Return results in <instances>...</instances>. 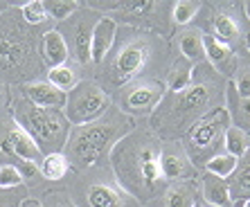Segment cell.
Segmentation results:
<instances>
[{
	"instance_id": "obj_6",
	"label": "cell",
	"mask_w": 250,
	"mask_h": 207,
	"mask_svg": "<svg viewBox=\"0 0 250 207\" xmlns=\"http://www.w3.org/2000/svg\"><path fill=\"white\" fill-rule=\"evenodd\" d=\"M12 117L16 120L18 126L34 140V144L43 155L63 153L70 135V122L65 120L61 110L39 108L21 95V97L14 99Z\"/></svg>"
},
{
	"instance_id": "obj_9",
	"label": "cell",
	"mask_w": 250,
	"mask_h": 207,
	"mask_svg": "<svg viewBox=\"0 0 250 207\" xmlns=\"http://www.w3.org/2000/svg\"><path fill=\"white\" fill-rule=\"evenodd\" d=\"M102 18V14L90 9V7H82L77 9L70 18H65L63 23H59V27H54L59 34L63 36L65 45H68L70 57H75V61L83 68L93 63L90 57V39H93V29L97 25V21Z\"/></svg>"
},
{
	"instance_id": "obj_2",
	"label": "cell",
	"mask_w": 250,
	"mask_h": 207,
	"mask_svg": "<svg viewBox=\"0 0 250 207\" xmlns=\"http://www.w3.org/2000/svg\"><path fill=\"white\" fill-rule=\"evenodd\" d=\"M163 140L153 131H131L113 146L108 160L115 183L135 201L151 203L167 191L163 173Z\"/></svg>"
},
{
	"instance_id": "obj_1",
	"label": "cell",
	"mask_w": 250,
	"mask_h": 207,
	"mask_svg": "<svg viewBox=\"0 0 250 207\" xmlns=\"http://www.w3.org/2000/svg\"><path fill=\"white\" fill-rule=\"evenodd\" d=\"M226 86V77L214 72L205 61L196 63L192 68L189 86L176 92H165V97L151 113L153 133L167 142L183 138L198 117H203L214 106H223Z\"/></svg>"
},
{
	"instance_id": "obj_24",
	"label": "cell",
	"mask_w": 250,
	"mask_h": 207,
	"mask_svg": "<svg viewBox=\"0 0 250 207\" xmlns=\"http://www.w3.org/2000/svg\"><path fill=\"white\" fill-rule=\"evenodd\" d=\"M196 203L198 194L192 183H174L165 191V207H194Z\"/></svg>"
},
{
	"instance_id": "obj_41",
	"label": "cell",
	"mask_w": 250,
	"mask_h": 207,
	"mask_svg": "<svg viewBox=\"0 0 250 207\" xmlns=\"http://www.w3.org/2000/svg\"><path fill=\"white\" fill-rule=\"evenodd\" d=\"M244 12L248 14V18H250V2H246V5H244Z\"/></svg>"
},
{
	"instance_id": "obj_21",
	"label": "cell",
	"mask_w": 250,
	"mask_h": 207,
	"mask_svg": "<svg viewBox=\"0 0 250 207\" xmlns=\"http://www.w3.org/2000/svg\"><path fill=\"white\" fill-rule=\"evenodd\" d=\"M226 102H228V113H230V122H232V126L237 128H250V97L241 99L237 97V92H234V86L232 81H228L226 86Z\"/></svg>"
},
{
	"instance_id": "obj_12",
	"label": "cell",
	"mask_w": 250,
	"mask_h": 207,
	"mask_svg": "<svg viewBox=\"0 0 250 207\" xmlns=\"http://www.w3.org/2000/svg\"><path fill=\"white\" fill-rule=\"evenodd\" d=\"M95 12H108L106 16H111L113 21L117 18H124L131 23V27L135 25H145V27H156L165 32V14H167V7L160 5V2H93L88 5Z\"/></svg>"
},
{
	"instance_id": "obj_42",
	"label": "cell",
	"mask_w": 250,
	"mask_h": 207,
	"mask_svg": "<svg viewBox=\"0 0 250 207\" xmlns=\"http://www.w3.org/2000/svg\"><path fill=\"white\" fill-rule=\"evenodd\" d=\"M5 9H7V5H5V2H0V14L5 12Z\"/></svg>"
},
{
	"instance_id": "obj_17",
	"label": "cell",
	"mask_w": 250,
	"mask_h": 207,
	"mask_svg": "<svg viewBox=\"0 0 250 207\" xmlns=\"http://www.w3.org/2000/svg\"><path fill=\"white\" fill-rule=\"evenodd\" d=\"M115 34H117V21H113L111 16H102L97 21L93 29V39H90V57H93V63L99 65L108 57L113 43H115Z\"/></svg>"
},
{
	"instance_id": "obj_26",
	"label": "cell",
	"mask_w": 250,
	"mask_h": 207,
	"mask_svg": "<svg viewBox=\"0 0 250 207\" xmlns=\"http://www.w3.org/2000/svg\"><path fill=\"white\" fill-rule=\"evenodd\" d=\"M45 77H47V81H50L54 88H59V90L65 92V95H68V92L72 90L79 81H82L79 79V72H77L72 65H68V63L57 65V68H50L45 72Z\"/></svg>"
},
{
	"instance_id": "obj_38",
	"label": "cell",
	"mask_w": 250,
	"mask_h": 207,
	"mask_svg": "<svg viewBox=\"0 0 250 207\" xmlns=\"http://www.w3.org/2000/svg\"><path fill=\"white\" fill-rule=\"evenodd\" d=\"M21 207H43V203L34 201V198H25V201H23V205H21Z\"/></svg>"
},
{
	"instance_id": "obj_25",
	"label": "cell",
	"mask_w": 250,
	"mask_h": 207,
	"mask_svg": "<svg viewBox=\"0 0 250 207\" xmlns=\"http://www.w3.org/2000/svg\"><path fill=\"white\" fill-rule=\"evenodd\" d=\"M39 169H41V176L45 180L57 183V180H63L65 173L70 171V162L63 153H50V155H43Z\"/></svg>"
},
{
	"instance_id": "obj_33",
	"label": "cell",
	"mask_w": 250,
	"mask_h": 207,
	"mask_svg": "<svg viewBox=\"0 0 250 207\" xmlns=\"http://www.w3.org/2000/svg\"><path fill=\"white\" fill-rule=\"evenodd\" d=\"M25 198H29L25 185L14 187V189H2L0 187V207H21Z\"/></svg>"
},
{
	"instance_id": "obj_20",
	"label": "cell",
	"mask_w": 250,
	"mask_h": 207,
	"mask_svg": "<svg viewBox=\"0 0 250 207\" xmlns=\"http://www.w3.org/2000/svg\"><path fill=\"white\" fill-rule=\"evenodd\" d=\"M228 189L234 207H244L246 201H250V151L239 160L234 173L228 178Z\"/></svg>"
},
{
	"instance_id": "obj_29",
	"label": "cell",
	"mask_w": 250,
	"mask_h": 207,
	"mask_svg": "<svg viewBox=\"0 0 250 207\" xmlns=\"http://www.w3.org/2000/svg\"><path fill=\"white\" fill-rule=\"evenodd\" d=\"M237 165H239V160L234 158V155H230V153H216L214 158H209V160L205 162V171L212 173V176H219V178L228 180L234 173Z\"/></svg>"
},
{
	"instance_id": "obj_22",
	"label": "cell",
	"mask_w": 250,
	"mask_h": 207,
	"mask_svg": "<svg viewBox=\"0 0 250 207\" xmlns=\"http://www.w3.org/2000/svg\"><path fill=\"white\" fill-rule=\"evenodd\" d=\"M203 201L212 207H230V189H228V180L212 176L205 171L203 173Z\"/></svg>"
},
{
	"instance_id": "obj_3",
	"label": "cell",
	"mask_w": 250,
	"mask_h": 207,
	"mask_svg": "<svg viewBox=\"0 0 250 207\" xmlns=\"http://www.w3.org/2000/svg\"><path fill=\"white\" fill-rule=\"evenodd\" d=\"M52 27H34L25 23L21 7L7 5L0 14V81L29 83L45 75L41 59V39Z\"/></svg>"
},
{
	"instance_id": "obj_10",
	"label": "cell",
	"mask_w": 250,
	"mask_h": 207,
	"mask_svg": "<svg viewBox=\"0 0 250 207\" xmlns=\"http://www.w3.org/2000/svg\"><path fill=\"white\" fill-rule=\"evenodd\" d=\"M21 160L41 165L43 153L39 151L34 140L18 126L12 115L0 113V167L2 165L16 167Z\"/></svg>"
},
{
	"instance_id": "obj_5",
	"label": "cell",
	"mask_w": 250,
	"mask_h": 207,
	"mask_svg": "<svg viewBox=\"0 0 250 207\" xmlns=\"http://www.w3.org/2000/svg\"><path fill=\"white\" fill-rule=\"evenodd\" d=\"M133 128V120L124 115L120 108L111 106L99 120L70 128L63 155L75 171L95 169L104 160H108L113 146L122 138H126Z\"/></svg>"
},
{
	"instance_id": "obj_31",
	"label": "cell",
	"mask_w": 250,
	"mask_h": 207,
	"mask_svg": "<svg viewBox=\"0 0 250 207\" xmlns=\"http://www.w3.org/2000/svg\"><path fill=\"white\" fill-rule=\"evenodd\" d=\"M21 14H23L25 23L34 25V27H50V25H52V21L47 18L45 7H43V2H39V0H32V2L23 5L21 7Z\"/></svg>"
},
{
	"instance_id": "obj_28",
	"label": "cell",
	"mask_w": 250,
	"mask_h": 207,
	"mask_svg": "<svg viewBox=\"0 0 250 207\" xmlns=\"http://www.w3.org/2000/svg\"><path fill=\"white\" fill-rule=\"evenodd\" d=\"M192 68L194 65L187 63V59H178L174 65H171V70H169L167 75V81H165V88H167V92H176V90H183V88L189 86V81H192Z\"/></svg>"
},
{
	"instance_id": "obj_30",
	"label": "cell",
	"mask_w": 250,
	"mask_h": 207,
	"mask_svg": "<svg viewBox=\"0 0 250 207\" xmlns=\"http://www.w3.org/2000/svg\"><path fill=\"white\" fill-rule=\"evenodd\" d=\"M43 7H45L47 18H50L52 23H63L65 18H70L79 9V2H70V0H45Z\"/></svg>"
},
{
	"instance_id": "obj_35",
	"label": "cell",
	"mask_w": 250,
	"mask_h": 207,
	"mask_svg": "<svg viewBox=\"0 0 250 207\" xmlns=\"http://www.w3.org/2000/svg\"><path fill=\"white\" fill-rule=\"evenodd\" d=\"M234 79H232V86H234V92H237V97L246 99L250 97V65L248 68H241L239 72H234Z\"/></svg>"
},
{
	"instance_id": "obj_40",
	"label": "cell",
	"mask_w": 250,
	"mask_h": 207,
	"mask_svg": "<svg viewBox=\"0 0 250 207\" xmlns=\"http://www.w3.org/2000/svg\"><path fill=\"white\" fill-rule=\"evenodd\" d=\"M194 207H212V205H208V203H205V201H198Z\"/></svg>"
},
{
	"instance_id": "obj_18",
	"label": "cell",
	"mask_w": 250,
	"mask_h": 207,
	"mask_svg": "<svg viewBox=\"0 0 250 207\" xmlns=\"http://www.w3.org/2000/svg\"><path fill=\"white\" fill-rule=\"evenodd\" d=\"M212 29H214V39H219L221 43L234 47L239 39H241V23L237 18V12L232 7H216L212 14Z\"/></svg>"
},
{
	"instance_id": "obj_7",
	"label": "cell",
	"mask_w": 250,
	"mask_h": 207,
	"mask_svg": "<svg viewBox=\"0 0 250 207\" xmlns=\"http://www.w3.org/2000/svg\"><path fill=\"white\" fill-rule=\"evenodd\" d=\"M230 124H232L230 113L223 104V106H214L212 110H208L189 126V131L183 135V149L194 167L198 165L205 167V162L219 153V149L223 146V135L230 128Z\"/></svg>"
},
{
	"instance_id": "obj_32",
	"label": "cell",
	"mask_w": 250,
	"mask_h": 207,
	"mask_svg": "<svg viewBox=\"0 0 250 207\" xmlns=\"http://www.w3.org/2000/svg\"><path fill=\"white\" fill-rule=\"evenodd\" d=\"M201 12V5L192 2V0H185V2H174L171 5V21L176 25H187L189 21H194V16Z\"/></svg>"
},
{
	"instance_id": "obj_43",
	"label": "cell",
	"mask_w": 250,
	"mask_h": 207,
	"mask_svg": "<svg viewBox=\"0 0 250 207\" xmlns=\"http://www.w3.org/2000/svg\"><path fill=\"white\" fill-rule=\"evenodd\" d=\"M244 207H250V201H246V205Z\"/></svg>"
},
{
	"instance_id": "obj_39",
	"label": "cell",
	"mask_w": 250,
	"mask_h": 207,
	"mask_svg": "<svg viewBox=\"0 0 250 207\" xmlns=\"http://www.w3.org/2000/svg\"><path fill=\"white\" fill-rule=\"evenodd\" d=\"M246 50H248V54H250V32L246 34Z\"/></svg>"
},
{
	"instance_id": "obj_4",
	"label": "cell",
	"mask_w": 250,
	"mask_h": 207,
	"mask_svg": "<svg viewBox=\"0 0 250 207\" xmlns=\"http://www.w3.org/2000/svg\"><path fill=\"white\" fill-rule=\"evenodd\" d=\"M167 54V43L160 36L149 34L138 27H117L115 43L108 57L97 65L99 86L108 90H120L135 79H142L146 70Z\"/></svg>"
},
{
	"instance_id": "obj_14",
	"label": "cell",
	"mask_w": 250,
	"mask_h": 207,
	"mask_svg": "<svg viewBox=\"0 0 250 207\" xmlns=\"http://www.w3.org/2000/svg\"><path fill=\"white\" fill-rule=\"evenodd\" d=\"M203 52H205V63L219 72L221 77H234L237 72V54L230 45L221 43L212 34H203Z\"/></svg>"
},
{
	"instance_id": "obj_19",
	"label": "cell",
	"mask_w": 250,
	"mask_h": 207,
	"mask_svg": "<svg viewBox=\"0 0 250 207\" xmlns=\"http://www.w3.org/2000/svg\"><path fill=\"white\" fill-rule=\"evenodd\" d=\"M41 59L45 68H57V65H65L70 59L68 45H65L63 36L57 29H47L41 39Z\"/></svg>"
},
{
	"instance_id": "obj_27",
	"label": "cell",
	"mask_w": 250,
	"mask_h": 207,
	"mask_svg": "<svg viewBox=\"0 0 250 207\" xmlns=\"http://www.w3.org/2000/svg\"><path fill=\"white\" fill-rule=\"evenodd\" d=\"M223 146H226V153L234 155L237 160H241L246 153L250 151V135L244 128H237L230 124V128L223 135Z\"/></svg>"
},
{
	"instance_id": "obj_13",
	"label": "cell",
	"mask_w": 250,
	"mask_h": 207,
	"mask_svg": "<svg viewBox=\"0 0 250 207\" xmlns=\"http://www.w3.org/2000/svg\"><path fill=\"white\" fill-rule=\"evenodd\" d=\"M77 207H133L131 196L106 176H95L82 183L77 191Z\"/></svg>"
},
{
	"instance_id": "obj_34",
	"label": "cell",
	"mask_w": 250,
	"mask_h": 207,
	"mask_svg": "<svg viewBox=\"0 0 250 207\" xmlns=\"http://www.w3.org/2000/svg\"><path fill=\"white\" fill-rule=\"evenodd\" d=\"M23 185V176L18 173V169L14 165H2L0 167V187L2 189H14Z\"/></svg>"
},
{
	"instance_id": "obj_16",
	"label": "cell",
	"mask_w": 250,
	"mask_h": 207,
	"mask_svg": "<svg viewBox=\"0 0 250 207\" xmlns=\"http://www.w3.org/2000/svg\"><path fill=\"white\" fill-rule=\"evenodd\" d=\"M160 162H163V173L167 183L189 178L194 171V165L187 158L183 144H163V158H160Z\"/></svg>"
},
{
	"instance_id": "obj_37",
	"label": "cell",
	"mask_w": 250,
	"mask_h": 207,
	"mask_svg": "<svg viewBox=\"0 0 250 207\" xmlns=\"http://www.w3.org/2000/svg\"><path fill=\"white\" fill-rule=\"evenodd\" d=\"M5 102H7V88H5V83L0 81V108L5 106Z\"/></svg>"
},
{
	"instance_id": "obj_36",
	"label": "cell",
	"mask_w": 250,
	"mask_h": 207,
	"mask_svg": "<svg viewBox=\"0 0 250 207\" xmlns=\"http://www.w3.org/2000/svg\"><path fill=\"white\" fill-rule=\"evenodd\" d=\"M43 207H77V205L70 201V198L63 194V191H54V194H50V196L45 198Z\"/></svg>"
},
{
	"instance_id": "obj_8",
	"label": "cell",
	"mask_w": 250,
	"mask_h": 207,
	"mask_svg": "<svg viewBox=\"0 0 250 207\" xmlns=\"http://www.w3.org/2000/svg\"><path fill=\"white\" fill-rule=\"evenodd\" d=\"M111 106V95L99 86L97 81L83 79L68 92L63 115L70 122V126H83V124L99 120Z\"/></svg>"
},
{
	"instance_id": "obj_15",
	"label": "cell",
	"mask_w": 250,
	"mask_h": 207,
	"mask_svg": "<svg viewBox=\"0 0 250 207\" xmlns=\"http://www.w3.org/2000/svg\"><path fill=\"white\" fill-rule=\"evenodd\" d=\"M21 92H23V97L27 99L29 104H34L39 108H50V110H63L65 99H68L65 92L54 88L47 79L29 81V83L21 86Z\"/></svg>"
},
{
	"instance_id": "obj_11",
	"label": "cell",
	"mask_w": 250,
	"mask_h": 207,
	"mask_svg": "<svg viewBox=\"0 0 250 207\" xmlns=\"http://www.w3.org/2000/svg\"><path fill=\"white\" fill-rule=\"evenodd\" d=\"M120 95H117V104H120V110L124 115H151L156 106L160 104V99L165 97V81L156 79V77H142V79H135L131 83H126L124 88H120Z\"/></svg>"
},
{
	"instance_id": "obj_23",
	"label": "cell",
	"mask_w": 250,
	"mask_h": 207,
	"mask_svg": "<svg viewBox=\"0 0 250 207\" xmlns=\"http://www.w3.org/2000/svg\"><path fill=\"white\" fill-rule=\"evenodd\" d=\"M178 45H181L183 59H187L189 63H201L205 59L203 52V32L201 29H183L178 34Z\"/></svg>"
}]
</instances>
